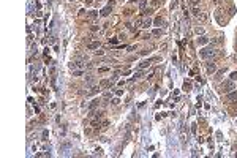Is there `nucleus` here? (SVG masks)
<instances>
[{
    "mask_svg": "<svg viewBox=\"0 0 237 158\" xmlns=\"http://www.w3.org/2000/svg\"><path fill=\"white\" fill-rule=\"evenodd\" d=\"M90 29H92V32H97V30H98V27H97V25H92Z\"/></svg>",
    "mask_w": 237,
    "mask_h": 158,
    "instance_id": "nucleus-26",
    "label": "nucleus"
},
{
    "mask_svg": "<svg viewBox=\"0 0 237 158\" xmlns=\"http://www.w3.org/2000/svg\"><path fill=\"white\" fill-rule=\"evenodd\" d=\"M231 90H234V81H226L221 84V92L223 93H229Z\"/></svg>",
    "mask_w": 237,
    "mask_h": 158,
    "instance_id": "nucleus-3",
    "label": "nucleus"
},
{
    "mask_svg": "<svg viewBox=\"0 0 237 158\" xmlns=\"http://www.w3.org/2000/svg\"><path fill=\"white\" fill-rule=\"evenodd\" d=\"M191 131H193V133H196V123H195V125H191Z\"/></svg>",
    "mask_w": 237,
    "mask_h": 158,
    "instance_id": "nucleus-27",
    "label": "nucleus"
},
{
    "mask_svg": "<svg viewBox=\"0 0 237 158\" xmlns=\"http://www.w3.org/2000/svg\"><path fill=\"white\" fill-rule=\"evenodd\" d=\"M153 60H157V59H150V60H145V62H142L141 65H139V68L142 70V68H145V66H150V63H152Z\"/></svg>",
    "mask_w": 237,
    "mask_h": 158,
    "instance_id": "nucleus-11",
    "label": "nucleus"
},
{
    "mask_svg": "<svg viewBox=\"0 0 237 158\" xmlns=\"http://www.w3.org/2000/svg\"><path fill=\"white\" fill-rule=\"evenodd\" d=\"M153 25H157V27H160V25H163V19L161 18H157L153 21Z\"/></svg>",
    "mask_w": 237,
    "mask_h": 158,
    "instance_id": "nucleus-15",
    "label": "nucleus"
},
{
    "mask_svg": "<svg viewBox=\"0 0 237 158\" xmlns=\"http://www.w3.org/2000/svg\"><path fill=\"white\" fill-rule=\"evenodd\" d=\"M226 73V68H223V70H220V71H217L215 73V79H221L223 78V74Z\"/></svg>",
    "mask_w": 237,
    "mask_h": 158,
    "instance_id": "nucleus-12",
    "label": "nucleus"
},
{
    "mask_svg": "<svg viewBox=\"0 0 237 158\" xmlns=\"http://www.w3.org/2000/svg\"><path fill=\"white\" fill-rule=\"evenodd\" d=\"M226 100H228V101H234V100H237V90H231L229 93H226Z\"/></svg>",
    "mask_w": 237,
    "mask_h": 158,
    "instance_id": "nucleus-5",
    "label": "nucleus"
},
{
    "mask_svg": "<svg viewBox=\"0 0 237 158\" xmlns=\"http://www.w3.org/2000/svg\"><path fill=\"white\" fill-rule=\"evenodd\" d=\"M183 90H185V92L191 90V84H190V82H185V84H183Z\"/></svg>",
    "mask_w": 237,
    "mask_h": 158,
    "instance_id": "nucleus-17",
    "label": "nucleus"
},
{
    "mask_svg": "<svg viewBox=\"0 0 237 158\" xmlns=\"http://www.w3.org/2000/svg\"><path fill=\"white\" fill-rule=\"evenodd\" d=\"M68 66H70V70H73V71H74V70H84L85 63L82 60H74V62L71 60L70 63H68Z\"/></svg>",
    "mask_w": 237,
    "mask_h": 158,
    "instance_id": "nucleus-1",
    "label": "nucleus"
},
{
    "mask_svg": "<svg viewBox=\"0 0 237 158\" xmlns=\"http://www.w3.org/2000/svg\"><path fill=\"white\" fill-rule=\"evenodd\" d=\"M196 33H198V35H204V29H202V27H198V29H196Z\"/></svg>",
    "mask_w": 237,
    "mask_h": 158,
    "instance_id": "nucleus-21",
    "label": "nucleus"
},
{
    "mask_svg": "<svg viewBox=\"0 0 237 158\" xmlns=\"http://www.w3.org/2000/svg\"><path fill=\"white\" fill-rule=\"evenodd\" d=\"M163 3V0H153L152 2V8H157V6H160Z\"/></svg>",
    "mask_w": 237,
    "mask_h": 158,
    "instance_id": "nucleus-16",
    "label": "nucleus"
},
{
    "mask_svg": "<svg viewBox=\"0 0 237 158\" xmlns=\"http://www.w3.org/2000/svg\"><path fill=\"white\" fill-rule=\"evenodd\" d=\"M70 2H74V0H70Z\"/></svg>",
    "mask_w": 237,
    "mask_h": 158,
    "instance_id": "nucleus-29",
    "label": "nucleus"
},
{
    "mask_svg": "<svg viewBox=\"0 0 237 158\" xmlns=\"http://www.w3.org/2000/svg\"><path fill=\"white\" fill-rule=\"evenodd\" d=\"M87 48H89L90 51L98 49V48H100V41H92V43H89V44H87Z\"/></svg>",
    "mask_w": 237,
    "mask_h": 158,
    "instance_id": "nucleus-9",
    "label": "nucleus"
},
{
    "mask_svg": "<svg viewBox=\"0 0 237 158\" xmlns=\"http://www.w3.org/2000/svg\"><path fill=\"white\" fill-rule=\"evenodd\" d=\"M152 24H153V21L150 19V16H147V18H144V21H142V29H149Z\"/></svg>",
    "mask_w": 237,
    "mask_h": 158,
    "instance_id": "nucleus-7",
    "label": "nucleus"
},
{
    "mask_svg": "<svg viewBox=\"0 0 237 158\" xmlns=\"http://www.w3.org/2000/svg\"><path fill=\"white\" fill-rule=\"evenodd\" d=\"M111 10H112V5H107V6H104V8H103V10L100 11V14L103 16V18H106V16H109Z\"/></svg>",
    "mask_w": 237,
    "mask_h": 158,
    "instance_id": "nucleus-6",
    "label": "nucleus"
},
{
    "mask_svg": "<svg viewBox=\"0 0 237 158\" xmlns=\"http://www.w3.org/2000/svg\"><path fill=\"white\" fill-rule=\"evenodd\" d=\"M109 43H112V44H115V43H117V38H109Z\"/></svg>",
    "mask_w": 237,
    "mask_h": 158,
    "instance_id": "nucleus-24",
    "label": "nucleus"
},
{
    "mask_svg": "<svg viewBox=\"0 0 237 158\" xmlns=\"http://www.w3.org/2000/svg\"><path fill=\"white\" fill-rule=\"evenodd\" d=\"M201 59H209V57H213L215 55V49L213 48H204L201 49Z\"/></svg>",
    "mask_w": 237,
    "mask_h": 158,
    "instance_id": "nucleus-2",
    "label": "nucleus"
},
{
    "mask_svg": "<svg viewBox=\"0 0 237 158\" xmlns=\"http://www.w3.org/2000/svg\"><path fill=\"white\" fill-rule=\"evenodd\" d=\"M89 16H90L92 19H93V18H98V11H90V13H89Z\"/></svg>",
    "mask_w": 237,
    "mask_h": 158,
    "instance_id": "nucleus-18",
    "label": "nucleus"
},
{
    "mask_svg": "<svg viewBox=\"0 0 237 158\" xmlns=\"http://www.w3.org/2000/svg\"><path fill=\"white\" fill-rule=\"evenodd\" d=\"M236 125H237V120H236Z\"/></svg>",
    "mask_w": 237,
    "mask_h": 158,
    "instance_id": "nucleus-30",
    "label": "nucleus"
},
{
    "mask_svg": "<svg viewBox=\"0 0 237 158\" xmlns=\"http://www.w3.org/2000/svg\"><path fill=\"white\" fill-rule=\"evenodd\" d=\"M209 43V38L207 36H204V35H201L199 38H198V44H201V46H204V44H207Z\"/></svg>",
    "mask_w": 237,
    "mask_h": 158,
    "instance_id": "nucleus-8",
    "label": "nucleus"
},
{
    "mask_svg": "<svg viewBox=\"0 0 237 158\" xmlns=\"http://www.w3.org/2000/svg\"><path fill=\"white\" fill-rule=\"evenodd\" d=\"M98 103H100V100H98V98H95V100H92V103L89 104V108H90V109H95V106H97Z\"/></svg>",
    "mask_w": 237,
    "mask_h": 158,
    "instance_id": "nucleus-13",
    "label": "nucleus"
},
{
    "mask_svg": "<svg viewBox=\"0 0 237 158\" xmlns=\"http://www.w3.org/2000/svg\"><path fill=\"white\" fill-rule=\"evenodd\" d=\"M145 6H147V0H141V2H139V8H141V11H144V10H145Z\"/></svg>",
    "mask_w": 237,
    "mask_h": 158,
    "instance_id": "nucleus-14",
    "label": "nucleus"
},
{
    "mask_svg": "<svg viewBox=\"0 0 237 158\" xmlns=\"http://www.w3.org/2000/svg\"><path fill=\"white\" fill-rule=\"evenodd\" d=\"M73 76H82V70H74L73 71Z\"/></svg>",
    "mask_w": 237,
    "mask_h": 158,
    "instance_id": "nucleus-19",
    "label": "nucleus"
},
{
    "mask_svg": "<svg viewBox=\"0 0 237 158\" xmlns=\"http://www.w3.org/2000/svg\"><path fill=\"white\" fill-rule=\"evenodd\" d=\"M153 35H157V36H158V35H161V30H160V29H157V30H153Z\"/></svg>",
    "mask_w": 237,
    "mask_h": 158,
    "instance_id": "nucleus-23",
    "label": "nucleus"
},
{
    "mask_svg": "<svg viewBox=\"0 0 237 158\" xmlns=\"http://www.w3.org/2000/svg\"><path fill=\"white\" fill-rule=\"evenodd\" d=\"M207 73L209 74H215V73H217V65H215L213 62H209L207 63Z\"/></svg>",
    "mask_w": 237,
    "mask_h": 158,
    "instance_id": "nucleus-4",
    "label": "nucleus"
},
{
    "mask_svg": "<svg viewBox=\"0 0 237 158\" xmlns=\"http://www.w3.org/2000/svg\"><path fill=\"white\" fill-rule=\"evenodd\" d=\"M229 78H231V81H236V79H237V71H232Z\"/></svg>",
    "mask_w": 237,
    "mask_h": 158,
    "instance_id": "nucleus-20",
    "label": "nucleus"
},
{
    "mask_svg": "<svg viewBox=\"0 0 237 158\" xmlns=\"http://www.w3.org/2000/svg\"><path fill=\"white\" fill-rule=\"evenodd\" d=\"M107 70H109V68H107V66H103V68H98V71H100V73H104V71H107Z\"/></svg>",
    "mask_w": 237,
    "mask_h": 158,
    "instance_id": "nucleus-22",
    "label": "nucleus"
},
{
    "mask_svg": "<svg viewBox=\"0 0 237 158\" xmlns=\"http://www.w3.org/2000/svg\"><path fill=\"white\" fill-rule=\"evenodd\" d=\"M82 2H85V3H87V5H90V3H92L93 0H82Z\"/></svg>",
    "mask_w": 237,
    "mask_h": 158,
    "instance_id": "nucleus-28",
    "label": "nucleus"
},
{
    "mask_svg": "<svg viewBox=\"0 0 237 158\" xmlns=\"http://www.w3.org/2000/svg\"><path fill=\"white\" fill-rule=\"evenodd\" d=\"M119 103H120L119 98H114V100H112V104H119Z\"/></svg>",
    "mask_w": 237,
    "mask_h": 158,
    "instance_id": "nucleus-25",
    "label": "nucleus"
},
{
    "mask_svg": "<svg viewBox=\"0 0 237 158\" xmlns=\"http://www.w3.org/2000/svg\"><path fill=\"white\" fill-rule=\"evenodd\" d=\"M196 18L199 19V21H202V22H205V21L209 19V13H199V14H198Z\"/></svg>",
    "mask_w": 237,
    "mask_h": 158,
    "instance_id": "nucleus-10",
    "label": "nucleus"
}]
</instances>
